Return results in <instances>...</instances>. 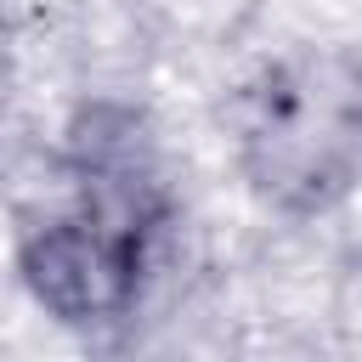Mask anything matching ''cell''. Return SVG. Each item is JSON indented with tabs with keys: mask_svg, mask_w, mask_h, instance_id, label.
<instances>
[{
	"mask_svg": "<svg viewBox=\"0 0 362 362\" xmlns=\"http://www.w3.org/2000/svg\"><path fill=\"white\" fill-rule=\"evenodd\" d=\"M226 147L243 192L311 226L362 198V51L288 45L266 57L226 102Z\"/></svg>",
	"mask_w": 362,
	"mask_h": 362,
	"instance_id": "7a4b0ae2",
	"label": "cell"
},
{
	"mask_svg": "<svg viewBox=\"0 0 362 362\" xmlns=\"http://www.w3.org/2000/svg\"><path fill=\"white\" fill-rule=\"evenodd\" d=\"M175 221L181 198L147 113L96 96L62 124L45 198L17 209V283L45 322L113 334L147 305Z\"/></svg>",
	"mask_w": 362,
	"mask_h": 362,
	"instance_id": "6da1fadb",
	"label": "cell"
}]
</instances>
